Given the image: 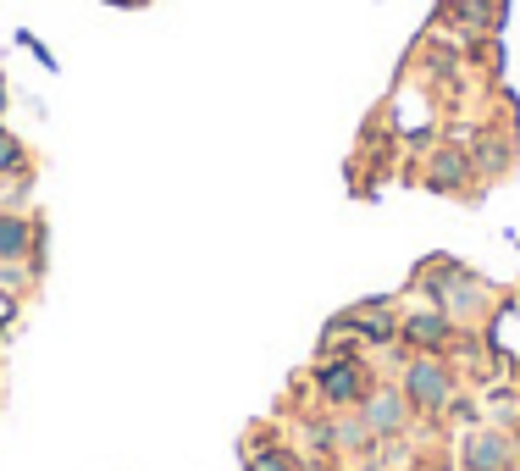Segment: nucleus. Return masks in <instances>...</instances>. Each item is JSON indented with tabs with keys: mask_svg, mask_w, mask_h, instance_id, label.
<instances>
[{
	"mask_svg": "<svg viewBox=\"0 0 520 471\" xmlns=\"http://www.w3.org/2000/svg\"><path fill=\"white\" fill-rule=\"evenodd\" d=\"M415 339L432 344V339H443V327H432V316H421V322H415Z\"/></svg>",
	"mask_w": 520,
	"mask_h": 471,
	"instance_id": "obj_6",
	"label": "nucleus"
},
{
	"mask_svg": "<svg viewBox=\"0 0 520 471\" xmlns=\"http://www.w3.org/2000/svg\"><path fill=\"white\" fill-rule=\"evenodd\" d=\"M410 394L421 399V405H443L449 383H443V372H438V366H415V372H410Z\"/></svg>",
	"mask_w": 520,
	"mask_h": 471,
	"instance_id": "obj_1",
	"label": "nucleus"
},
{
	"mask_svg": "<svg viewBox=\"0 0 520 471\" xmlns=\"http://www.w3.org/2000/svg\"><path fill=\"white\" fill-rule=\"evenodd\" d=\"M404 422V399L399 394H377L371 399V427H399Z\"/></svg>",
	"mask_w": 520,
	"mask_h": 471,
	"instance_id": "obj_2",
	"label": "nucleus"
},
{
	"mask_svg": "<svg viewBox=\"0 0 520 471\" xmlns=\"http://www.w3.org/2000/svg\"><path fill=\"white\" fill-rule=\"evenodd\" d=\"M327 394H332V399L355 394V372H327Z\"/></svg>",
	"mask_w": 520,
	"mask_h": 471,
	"instance_id": "obj_5",
	"label": "nucleus"
},
{
	"mask_svg": "<svg viewBox=\"0 0 520 471\" xmlns=\"http://www.w3.org/2000/svg\"><path fill=\"white\" fill-rule=\"evenodd\" d=\"M255 471H283V466H272V460H255Z\"/></svg>",
	"mask_w": 520,
	"mask_h": 471,
	"instance_id": "obj_8",
	"label": "nucleus"
},
{
	"mask_svg": "<svg viewBox=\"0 0 520 471\" xmlns=\"http://www.w3.org/2000/svg\"><path fill=\"white\" fill-rule=\"evenodd\" d=\"M471 460H476L482 471H498V466H504V438H493V433L476 438V444H471Z\"/></svg>",
	"mask_w": 520,
	"mask_h": 471,
	"instance_id": "obj_3",
	"label": "nucleus"
},
{
	"mask_svg": "<svg viewBox=\"0 0 520 471\" xmlns=\"http://www.w3.org/2000/svg\"><path fill=\"white\" fill-rule=\"evenodd\" d=\"M12 322V294H0V327Z\"/></svg>",
	"mask_w": 520,
	"mask_h": 471,
	"instance_id": "obj_7",
	"label": "nucleus"
},
{
	"mask_svg": "<svg viewBox=\"0 0 520 471\" xmlns=\"http://www.w3.org/2000/svg\"><path fill=\"white\" fill-rule=\"evenodd\" d=\"M28 250V228L17 217H0V255H23Z\"/></svg>",
	"mask_w": 520,
	"mask_h": 471,
	"instance_id": "obj_4",
	"label": "nucleus"
}]
</instances>
